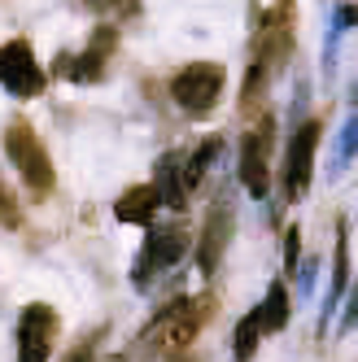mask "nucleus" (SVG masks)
I'll return each instance as SVG.
<instances>
[{
	"instance_id": "nucleus-14",
	"label": "nucleus",
	"mask_w": 358,
	"mask_h": 362,
	"mask_svg": "<svg viewBox=\"0 0 358 362\" xmlns=\"http://www.w3.org/2000/svg\"><path fill=\"white\" fill-rule=\"evenodd\" d=\"M258 315H262V327L267 332H284L289 327V293H284V284H279V279L267 284V297L258 305Z\"/></svg>"
},
{
	"instance_id": "nucleus-16",
	"label": "nucleus",
	"mask_w": 358,
	"mask_h": 362,
	"mask_svg": "<svg viewBox=\"0 0 358 362\" xmlns=\"http://www.w3.org/2000/svg\"><path fill=\"white\" fill-rule=\"evenodd\" d=\"M88 9H96V13H105V18H122V13H132L140 0H83Z\"/></svg>"
},
{
	"instance_id": "nucleus-11",
	"label": "nucleus",
	"mask_w": 358,
	"mask_h": 362,
	"mask_svg": "<svg viewBox=\"0 0 358 362\" xmlns=\"http://www.w3.org/2000/svg\"><path fill=\"white\" fill-rule=\"evenodd\" d=\"M153 188L162 192V205L166 210H184L188 205V179H184V153L179 148H171V153H162L158 158V166H153Z\"/></svg>"
},
{
	"instance_id": "nucleus-12",
	"label": "nucleus",
	"mask_w": 358,
	"mask_h": 362,
	"mask_svg": "<svg viewBox=\"0 0 358 362\" xmlns=\"http://www.w3.org/2000/svg\"><path fill=\"white\" fill-rule=\"evenodd\" d=\"M158 210H162V192L153 184H136L114 201V218L118 223H136V227H153V214Z\"/></svg>"
},
{
	"instance_id": "nucleus-2",
	"label": "nucleus",
	"mask_w": 358,
	"mask_h": 362,
	"mask_svg": "<svg viewBox=\"0 0 358 362\" xmlns=\"http://www.w3.org/2000/svg\"><path fill=\"white\" fill-rule=\"evenodd\" d=\"M188 249H192V236L184 227H158L153 223L149 231H144V245H140V253H136V267H132V284L144 293L153 279H158L162 271H171V267H179L188 257Z\"/></svg>"
},
{
	"instance_id": "nucleus-22",
	"label": "nucleus",
	"mask_w": 358,
	"mask_h": 362,
	"mask_svg": "<svg viewBox=\"0 0 358 362\" xmlns=\"http://www.w3.org/2000/svg\"><path fill=\"white\" fill-rule=\"evenodd\" d=\"M110 362H122V358H110Z\"/></svg>"
},
{
	"instance_id": "nucleus-13",
	"label": "nucleus",
	"mask_w": 358,
	"mask_h": 362,
	"mask_svg": "<svg viewBox=\"0 0 358 362\" xmlns=\"http://www.w3.org/2000/svg\"><path fill=\"white\" fill-rule=\"evenodd\" d=\"M262 336H267V327H262V315H258V305H253L249 315L236 323V332H232V354H236V362H249L253 354H258Z\"/></svg>"
},
{
	"instance_id": "nucleus-6",
	"label": "nucleus",
	"mask_w": 358,
	"mask_h": 362,
	"mask_svg": "<svg viewBox=\"0 0 358 362\" xmlns=\"http://www.w3.org/2000/svg\"><path fill=\"white\" fill-rule=\"evenodd\" d=\"M0 88L13 96H40L44 92V66L35 62L27 40L0 44Z\"/></svg>"
},
{
	"instance_id": "nucleus-15",
	"label": "nucleus",
	"mask_w": 358,
	"mask_h": 362,
	"mask_svg": "<svg viewBox=\"0 0 358 362\" xmlns=\"http://www.w3.org/2000/svg\"><path fill=\"white\" fill-rule=\"evenodd\" d=\"M345 288H350V245H345V231H341L337 236V262H332V288H328V305H323V323H328L332 310L341 305Z\"/></svg>"
},
{
	"instance_id": "nucleus-17",
	"label": "nucleus",
	"mask_w": 358,
	"mask_h": 362,
	"mask_svg": "<svg viewBox=\"0 0 358 362\" xmlns=\"http://www.w3.org/2000/svg\"><path fill=\"white\" fill-rule=\"evenodd\" d=\"M301 231L297 227H289V236H284V275H297V253H301Z\"/></svg>"
},
{
	"instance_id": "nucleus-9",
	"label": "nucleus",
	"mask_w": 358,
	"mask_h": 362,
	"mask_svg": "<svg viewBox=\"0 0 358 362\" xmlns=\"http://www.w3.org/2000/svg\"><path fill=\"white\" fill-rule=\"evenodd\" d=\"M114 44H118V31H114V27H100L96 40L83 48V53L62 57L57 70L66 74V79H74V83H96L100 74H105V62H110V53H114Z\"/></svg>"
},
{
	"instance_id": "nucleus-19",
	"label": "nucleus",
	"mask_w": 358,
	"mask_h": 362,
	"mask_svg": "<svg viewBox=\"0 0 358 362\" xmlns=\"http://www.w3.org/2000/svg\"><path fill=\"white\" fill-rule=\"evenodd\" d=\"M354 148H358V118L345 122V132H341V162L354 158Z\"/></svg>"
},
{
	"instance_id": "nucleus-20",
	"label": "nucleus",
	"mask_w": 358,
	"mask_h": 362,
	"mask_svg": "<svg viewBox=\"0 0 358 362\" xmlns=\"http://www.w3.org/2000/svg\"><path fill=\"white\" fill-rule=\"evenodd\" d=\"M341 327L350 332V327H358V288H354V297H350V305H345V319H341Z\"/></svg>"
},
{
	"instance_id": "nucleus-3",
	"label": "nucleus",
	"mask_w": 358,
	"mask_h": 362,
	"mask_svg": "<svg viewBox=\"0 0 358 362\" xmlns=\"http://www.w3.org/2000/svg\"><path fill=\"white\" fill-rule=\"evenodd\" d=\"M5 153H9L18 179H22V184H27L35 197L53 192V184H57L53 158H48V148L40 144V136L31 132L27 122H9V127H5Z\"/></svg>"
},
{
	"instance_id": "nucleus-7",
	"label": "nucleus",
	"mask_w": 358,
	"mask_h": 362,
	"mask_svg": "<svg viewBox=\"0 0 358 362\" xmlns=\"http://www.w3.org/2000/svg\"><path fill=\"white\" fill-rule=\"evenodd\" d=\"M315 148H319V122H301L289 136V148H284V192L289 197H301L306 188H311Z\"/></svg>"
},
{
	"instance_id": "nucleus-5",
	"label": "nucleus",
	"mask_w": 358,
	"mask_h": 362,
	"mask_svg": "<svg viewBox=\"0 0 358 362\" xmlns=\"http://www.w3.org/2000/svg\"><path fill=\"white\" fill-rule=\"evenodd\" d=\"M53 345H57V310L44 301L22 305V315L13 323V358L18 362H48Z\"/></svg>"
},
{
	"instance_id": "nucleus-4",
	"label": "nucleus",
	"mask_w": 358,
	"mask_h": 362,
	"mask_svg": "<svg viewBox=\"0 0 358 362\" xmlns=\"http://www.w3.org/2000/svg\"><path fill=\"white\" fill-rule=\"evenodd\" d=\"M171 96L188 118H201L219 105L223 96V66L219 62H192L171 79Z\"/></svg>"
},
{
	"instance_id": "nucleus-21",
	"label": "nucleus",
	"mask_w": 358,
	"mask_h": 362,
	"mask_svg": "<svg viewBox=\"0 0 358 362\" xmlns=\"http://www.w3.org/2000/svg\"><path fill=\"white\" fill-rule=\"evenodd\" d=\"M311 284H315V262H306V267L297 271V288H301V293H311Z\"/></svg>"
},
{
	"instance_id": "nucleus-8",
	"label": "nucleus",
	"mask_w": 358,
	"mask_h": 362,
	"mask_svg": "<svg viewBox=\"0 0 358 362\" xmlns=\"http://www.w3.org/2000/svg\"><path fill=\"white\" fill-rule=\"evenodd\" d=\"M241 184H245L249 197H258V201L271 188V122L253 127V132L245 136V144H241Z\"/></svg>"
},
{
	"instance_id": "nucleus-10",
	"label": "nucleus",
	"mask_w": 358,
	"mask_h": 362,
	"mask_svg": "<svg viewBox=\"0 0 358 362\" xmlns=\"http://www.w3.org/2000/svg\"><path fill=\"white\" fill-rule=\"evenodd\" d=\"M227 231H232V205L214 201V210L206 218V231H201V245H197V267H201V275H214L219 257L227 249Z\"/></svg>"
},
{
	"instance_id": "nucleus-18",
	"label": "nucleus",
	"mask_w": 358,
	"mask_h": 362,
	"mask_svg": "<svg viewBox=\"0 0 358 362\" xmlns=\"http://www.w3.org/2000/svg\"><path fill=\"white\" fill-rule=\"evenodd\" d=\"M18 223V205H13V192L5 188V179H0V227Z\"/></svg>"
},
{
	"instance_id": "nucleus-1",
	"label": "nucleus",
	"mask_w": 358,
	"mask_h": 362,
	"mask_svg": "<svg viewBox=\"0 0 358 362\" xmlns=\"http://www.w3.org/2000/svg\"><path fill=\"white\" fill-rule=\"evenodd\" d=\"M201 323H206V297H175L140 327V345L158 354H179L192 345Z\"/></svg>"
}]
</instances>
